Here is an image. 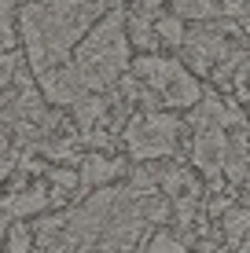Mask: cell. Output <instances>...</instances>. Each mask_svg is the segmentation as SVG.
<instances>
[{"label": "cell", "mask_w": 250, "mask_h": 253, "mask_svg": "<svg viewBox=\"0 0 250 253\" xmlns=\"http://www.w3.org/2000/svg\"><path fill=\"white\" fill-rule=\"evenodd\" d=\"M103 15V0H30L19 7V37L26 44L30 70H45L66 63L70 51Z\"/></svg>", "instance_id": "6da1fadb"}, {"label": "cell", "mask_w": 250, "mask_h": 253, "mask_svg": "<svg viewBox=\"0 0 250 253\" xmlns=\"http://www.w3.org/2000/svg\"><path fill=\"white\" fill-rule=\"evenodd\" d=\"M129 33H125V11H103L100 22L77 44L74 66L81 70L89 92H107L114 81H122L129 66Z\"/></svg>", "instance_id": "7a4b0ae2"}, {"label": "cell", "mask_w": 250, "mask_h": 253, "mask_svg": "<svg viewBox=\"0 0 250 253\" xmlns=\"http://www.w3.org/2000/svg\"><path fill=\"white\" fill-rule=\"evenodd\" d=\"M180 118L173 114H158V110H148V114L133 118L125 125V147L136 162H158L166 154L177 151V136H180Z\"/></svg>", "instance_id": "3957f363"}, {"label": "cell", "mask_w": 250, "mask_h": 253, "mask_svg": "<svg viewBox=\"0 0 250 253\" xmlns=\"http://www.w3.org/2000/svg\"><path fill=\"white\" fill-rule=\"evenodd\" d=\"M41 95L55 107H77V103L89 95V84H85L81 70L74 63H59L41 74Z\"/></svg>", "instance_id": "277c9868"}, {"label": "cell", "mask_w": 250, "mask_h": 253, "mask_svg": "<svg viewBox=\"0 0 250 253\" xmlns=\"http://www.w3.org/2000/svg\"><path fill=\"white\" fill-rule=\"evenodd\" d=\"M225 33H228V26H199L195 33H188L184 44H180L184 55H188V63H192L195 70H213L232 51Z\"/></svg>", "instance_id": "5b68a950"}, {"label": "cell", "mask_w": 250, "mask_h": 253, "mask_svg": "<svg viewBox=\"0 0 250 253\" xmlns=\"http://www.w3.org/2000/svg\"><path fill=\"white\" fill-rule=\"evenodd\" d=\"M225 154H228L225 128H217V125L195 128V139H192V162H195V169H202L210 180H217V172L225 169Z\"/></svg>", "instance_id": "8992f818"}, {"label": "cell", "mask_w": 250, "mask_h": 253, "mask_svg": "<svg viewBox=\"0 0 250 253\" xmlns=\"http://www.w3.org/2000/svg\"><path fill=\"white\" fill-rule=\"evenodd\" d=\"M158 95H162V103H166V107H173V110H188V107H195V103L202 99V84H199L184 66L177 63V66H173V74L166 77V84L158 88Z\"/></svg>", "instance_id": "52a82bcc"}, {"label": "cell", "mask_w": 250, "mask_h": 253, "mask_svg": "<svg viewBox=\"0 0 250 253\" xmlns=\"http://www.w3.org/2000/svg\"><path fill=\"white\" fill-rule=\"evenodd\" d=\"M125 172V158H103V154H89V158L81 162V169H77V176H81V187H107L110 180H118Z\"/></svg>", "instance_id": "ba28073f"}, {"label": "cell", "mask_w": 250, "mask_h": 253, "mask_svg": "<svg viewBox=\"0 0 250 253\" xmlns=\"http://www.w3.org/2000/svg\"><path fill=\"white\" fill-rule=\"evenodd\" d=\"M107 114H110L107 95H103V92H89L81 103H77L74 121H77V128H81V136H85V132H92V128H100L103 121H107Z\"/></svg>", "instance_id": "9c48e42d"}, {"label": "cell", "mask_w": 250, "mask_h": 253, "mask_svg": "<svg viewBox=\"0 0 250 253\" xmlns=\"http://www.w3.org/2000/svg\"><path fill=\"white\" fill-rule=\"evenodd\" d=\"M125 33H129V44L140 48V51H151L154 44H158V33H154V15H148V11L125 15Z\"/></svg>", "instance_id": "30bf717a"}, {"label": "cell", "mask_w": 250, "mask_h": 253, "mask_svg": "<svg viewBox=\"0 0 250 253\" xmlns=\"http://www.w3.org/2000/svg\"><path fill=\"white\" fill-rule=\"evenodd\" d=\"M154 33H158V41H162V44H169V48H180V44H184V37H188L184 22H180L177 15H162V19H154Z\"/></svg>", "instance_id": "8fae6325"}, {"label": "cell", "mask_w": 250, "mask_h": 253, "mask_svg": "<svg viewBox=\"0 0 250 253\" xmlns=\"http://www.w3.org/2000/svg\"><path fill=\"white\" fill-rule=\"evenodd\" d=\"M225 235L232 242L247 239V235H250V209H236V206L228 209V213H225Z\"/></svg>", "instance_id": "7c38bea8"}, {"label": "cell", "mask_w": 250, "mask_h": 253, "mask_svg": "<svg viewBox=\"0 0 250 253\" xmlns=\"http://www.w3.org/2000/svg\"><path fill=\"white\" fill-rule=\"evenodd\" d=\"M15 51V26H11V0H0V59Z\"/></svg>", "instance_id": "4fadbf2b"}, {"label": "cell", "mask_w": 250, "mask_h": 253, "mask_svg": "<svg viewBox=\"0 0 250 253\" xmlns=\"http://www.w3.org/2000/svg\"><path fill=\"white\" fill-rule=\"evenodd\" d=\"M177 19H213V0H173Z\"/></svg>", "instance_id": "5bb4252c"}, {"label": "cell", "mask_w": 250, "mask_h": 253, "mask_svg": "<svg viewBox=\"0 0 250 253\" xmlns=\"http://www.w3.org/2000/svg\"><path fill=\"white\" fill-rule=\"evenodd\" d=\"M188 239H177L173 231H154L148 239V253H184Z\"/></svg>", "instance_id": "9a60e30c"}, {"label": "cell", "mask_w": 250, "mask_h": 253, "mask_svg": "<svg viewBox=\"0 0 250 253\" xmlns=\"http://www.w3.org/2000/svg\"><path fill=\"white\" fill-rule=\"evenodd\" d=\"M33 231L26 228V224H11L7 228V253H30L33 250Z\"/></svg>", "instance_id": "2e32d148"}, {"label": "cell", "mask_w": 250, "mask_h": 253, "mask_svg": "<svg viewBox=\"0 0 250 253\" xmlns=\"http://www.w3.org/2000/svg\"><path fill=\"white\" fill-rule=\"evenodd\" d=\"M7 95H11V70L0 63V110L7 107Z\"/></svg>", "instance_id": "e0dca14e"}, {"label": "cell", "mask_w": 250, "mask_h": 253, "mask_svg": "<svg viewBox=\"0 0 250 253\" xmlns=\"http://www.w3.org/2000/svg\"><path fill=\"white\" fill-rule=\"evenodd\" d=\"M206 209H210V216H221V213H228V209H232V198H213Z\"/></svg>", "instance_id": "ac0fdd59"}, {"label": "cell", "mask_w": 250, "mask_h": 253, "mask_svg": "<svg viewBox=\"0 0 250 253\" xmlns=\"http://www.w3.org/2000/svg\"><path fill=\"white\" fill-rule=\"evenodd\" d=\"M7 169H11V158H7V151H4V147H0V180L7 176Z\"/></svg>", "instance_id": "d6986e66"}, {"label": "cell", "mask_w": 250, "mask_h": 253, "mask_svg": "<svg viewBox=\"0 0 250 253\" xmlns=\"http://www.w3.org/2000/svg\"><path fill=\"white\" fill-rule=\"evenodd\" d=\"M239 22H243V30H250V0L243 4V11H239Z\"/></svg>", "instance_id": "ffe728a7"}, {"label": "cell", "mask_w": 250, "mask_h": 253, "mask_svg": "<svg viewBox=\"0 0 250 253\" xmlns=\"http://www.w3.org/2000/svg\"><path fill=\"white\" fill-rule=\"evenodd\" d=\"M77 253H96V250H77Z\"/></svg>", "instance_id": "44dd1931"}]
</instances>
